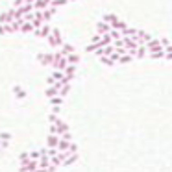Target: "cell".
<instances>
[{"label":"cell","mask_w":172,"mask_h":172,"mask_svg":"<svg viewBox=\"0 0 172 172\" xmlns=\"http://www.w3.org/2000/svg\"><path fill=\"white\" fill-rule=\"evenodd\" d=\"M28 2H32V0H28Z\"/></svg>","instance_id":"cell-1"}]
</instances>
